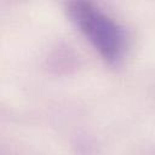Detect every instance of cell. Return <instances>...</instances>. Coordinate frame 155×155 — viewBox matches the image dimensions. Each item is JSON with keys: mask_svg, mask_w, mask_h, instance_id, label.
Instances as JSON below:
<instances>
[{"mask_svg": "<svg viewBox=\"0 0 155 155\" xmlns=\"http://www.w3.org/2000/svg\"><path fill=\"white\" fill-rule=\"evenodd\" d=\"M65 12L74 27L109 65H119L128 48V36L122 25L99 6L86 0L65 4Z\"/></svg>", "mask_w": 155, "mask_h": 155, "instance_id": "obj_1", "label": "cell"}]
</instances>
